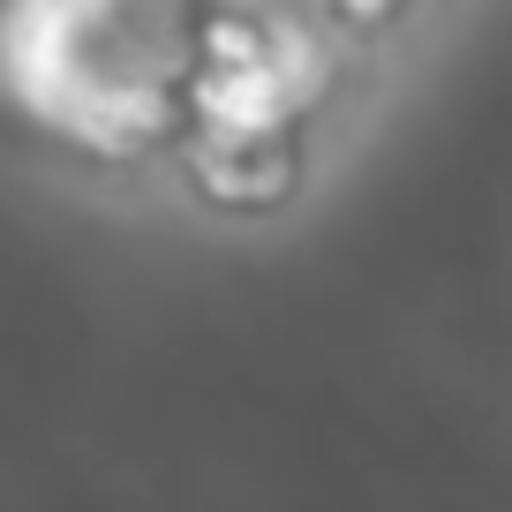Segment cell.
I'll use <instances>...</instances> for the list:
<instances>
[{
  "mask_svg": "<svg viewBox=\"0 0 512 512\" xmlns=\"http://www.w3.org/2000/svg\"><path fill=\"white\" fill-rule=\"evenodd\" d=\"M400 8H249L211 0L189 16V128L166 181L226 226H256L302 204L324 113Z\"/></svg>",
  "mask_w": 512,
  "mask_h": 512,
  "instance_id": "cell-1",
  "label": "cell"
},
{
  "mask_svg": "<svg viewBox=\"0 0 512 512\" xmlns=\"http://www.w3.org/2000/svg\"><path fill=\"white\" fill-rule=\"evenodd\" d=\"M181 0H23L0 8V113L98 174H166L189 128Z\"/></svg>",
  "mask_w": 512,
  "mask_h": 512,
  "instance_id": "cell-2",
  "label": "cell"
}]
</instances>
